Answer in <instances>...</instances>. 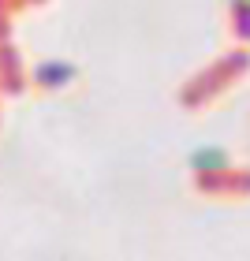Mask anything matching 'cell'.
<instances>
[{
    "instance_id": "obj_1",
    "label": "cell",
    "mask_w": 250,
    "mask_h": 261,
    "mask_svg": "<svg viewBox=\"0 0 250 261\" xmlns=\"http://www.w3.org/2000/svg\"><path fill=\"white\" fill-rule=\"evenodd\" d=\"M187 168L194 175H224V172H232V153L217 146V142H202V146L187 153Z\"/></svg>"
},
{
    "instance_id": "obj_2",
    "label": "cell",
    "mask_w": 250,
    "mask_h": 261,
    "mask_svg": "<svg viewBox=\"0 0 250 261\" xmlns=\"http://www.w3.org/2000/svg\"><path fill=\"white\" fill-rule=\"evenodd\" d=\"M34 82L45 90H64L75 82V64L71 60H41L34 67Z\"/></svg>"
},
{
    "instance_id": "obj_3",
    "label": "cell",
    "mask_w": 250,
    "mask_h": 261,
    "mask_svg": "<svg viewBox=\"0 0 250 261\" xmlns=\"http://www.w3.org/2000/svg\"><path fill=\"white\" fill-rule=\"evenodd\" d=\"M228 4H232V11H235V15L243 19V27L250 30V0H228Z\"/></svg>"
}]
</instances>
